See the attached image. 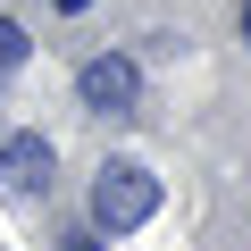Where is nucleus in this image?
<instances>
[{"label": "nucleus", "mask_w": 251, "mask_h": 251, "mask_svg": "<svg viewBox=\"0 0 251 251\" xmlns=\"http://www.w3.org/2000/svg\"><path fill=\"white\" fill-rule=\"evenodd\" d=\"M151 209H159V176H151L143 159H109V168L92 176V226H100V234H134Z\"/></svg>", "instance_id": "1"}, {"label": "nucleus", "mask_w": 251, "mask_h": 251, "mask_svg": "<svg viewBox=\"0 0 251 251\" xmlns=\"http://www.w3.org/2000/svg\"><path fill=\"white\" fill-rule=\"evenodd\" d=\"M50 143L42 134H0V193L9 201H34V193H50Z\"/></svg>", "instance_id": "2"}, {"label": "nucleus", "mask_w": 251, "mask_h": 251, "mask_svg": "<svg viewBox=\"0 0 251 251\" xmlns=\"http://www.w3.org/2000/svg\"><path fill=\"white\" fill-rule=\"evenodd\" d=\"M75 92H84V109H100V117H126V109L143 100V75H134V59H84Z\"/></svg>", "instance_id": "3"}, {"label": "nucleus", "mask_w": 251, "mask_h": 251, "mask_svg": "<svg viewBox=\"0 0 251 251\" xmlns=\"http://www.w3.org/2000/svg\"><path fill=\"white\" fill-rule=\"evenodd\" d=\"M9 67H25V25L0 17V75H9Z\"/></svg>", "instance_id": "4"}, {"label": "nucleus", "mask_w": 251, "mask_h": 251, "mask_svg": "<svg viewBox=\"0 0 251 251\" xmlns=\"http://www.w3.org/2000/svg\"><path fill=\"white\" fill-rule=\"evenodd\" d=\"M67 251H100V243H92V234H67Z\"/></svg>", "instance_id": "5"}, {"label": "nucleus", "mask_w": 251, "mask_h": 251, "mask_svg": "<svg viewBox=\"0 0 251 251\" xmlns=\"http://www.w3.org/2000/svg\"><path fill=\"white\" fill-rule=\"evenodd\" d=\"M59 9H67V17H75V9H92V0H59Z\"/></svg>", "instance_id": "6"}, {"label": "nucleus", "mask_w": 251, "mask_h": 251, "mask_svg": "<svg viewBox=\"0 0 251 251\" xmlns=\"http://www.w3.org/2000/svg\"><path fill=\"white\" fill-rule=\"evenodd\" d=\"M243 34H251V0H243Z\"/></svg>", "instance_id": "7"}]
</instances>
